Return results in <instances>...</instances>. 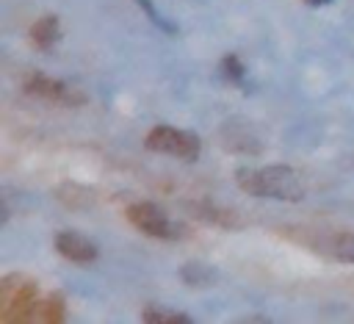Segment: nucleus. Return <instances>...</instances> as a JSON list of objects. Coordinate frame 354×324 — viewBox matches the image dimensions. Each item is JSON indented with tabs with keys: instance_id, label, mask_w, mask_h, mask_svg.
Instances as JSON below:
<instances>
[{
	"instance_id": "obj_4",
	"label": "nucleus",
	"mask_w": 354,
	"mask_h": 324,
	"mask_svg": "<svg viewBox=\"0 0 354 324\" xmlns=\"http://www.w3.org/2000/svg\"><path fill=\"white\" fill-rule=\"evenodd\" d=\"M147 150L163 152V155L180 158V161H196L199 152H202V141H199V136H194V133H188V130H177V127L160 125V127L149 130V136H147Z\"/></svg>"
},
{
	"instance_id": "obj_1",
	"label": "nucleus",
	"mask_w": 354,
	"mask_h": 324,
	"mask_svg": "<svg viewBox=\"0 0 354 324\" xmlns=\"http://www.w3.org/2000/svg\"><path fill=\"white\" fill-rule=\"evenodd\" d=\"M235 180L252 197H266V199H279V202H299L304 197V186L288 163H268L260 169H238Z\"/></svg>"
},
{
	"instance_id": "obj_7",
	"label": "nucleus",
	"mask_w": 354,
	"mask_h": 324,
	"mask_svg": "<svg viewBox=\"0 0 354 324\" xmlns=\"http://www.w3.org/2000/svg\"><path fill=\"white\" fill-rule=\"evenodd\" d=\"M318 249L337 263H354V233H337L326 244H318Z\"/></svg>"
},
{
	"instance_id": "obj_6",
	"label": "nucleus",
	"mask_w": 354,
	"mask_h": 324,
	"mask_svg": "<svg viewBox=\"0 0 354 324\" xmlns=\"http://www.w3.org/2000/svg\"><path fill=\"white\" fill-rule=\"evenodd\" d=\"M55 249H58V255H64L66 260L83 263V266H86V263H94L97 255H100L97 244H94L91 238L75 233V230H61V233L55 235Z\"/></svg>"
},
{
	"instance_id": "obj_5",
	"label": "nucleus",
	"mask_w": 354,
	"mask_h": 324,
	"mask_svg": "<svg viewBox=\"0 0 354 324\" xmlns=\"http://www.w3.org/2000/svg\"><path fill=\"white\" fill-rule=\"evenodd\" d=\"M25 91L39 97V100H47L53 105H86L88 97L86 91H80L77 86L66 83V80H58V78H50V75H41V72H33L25 78Z\"/></svg>"
},
{
	"instance_id": "obj_10",
	"label": "nucleus",
	"mask_w": 354,
	"mask_h": 324,
	"mask_svg": "<svg viewBox=\"0 0 354 324\" xmlns=\"http://www.w3.org/2000/svg\"><path fill=\"white\" fill-rule=\"evenodd\" d=\"M144 321H149V324H191V316L177 313V310H163V307H147Z\"/></svg>"
},
{
	"instance_id": "obj_12",
	"label": "nucleus",
	"mask_w": 354,
	"mask_h": 324,
	"mask_svg": "<svg viewBox=\"0 0 354 324\" xmlns=\"http://www.w3.org/2000/svg\"><path fill=\"white\" fill-rule=\"evenodd\" d=\"M136 3H138V8L147 14V19H149L155 28H160V30H163V33H169V36H177V25H174V22H169V19L158 11V6H155L152 0H136Z\"/></svg>"
},
{
	"instance_id": "obj_2",
	"label": "nucleus",
	"mask_w": 354,
	"mask_h": 324,
	"mask_svg": "<svg viewBox=\"0 0 354 324\" xmlns=\"http://www.w3.org/2000/svg\"><path fill=\"white\" fill-rule=\"evenodd\" d=\"M39 288L28 274H8L0 282V321H28L39 313Z\"/></svg>"
},
{
	"instance_id": "obj_3",
	"label": "nucleus",
	"mask_w": 354,
	"mask_h": 324,
	"mask_svg": "<svg viewBox=\"0 0 354 324\" xmlns=\"http://www.w3.org/2000/svg\"><path fill=\"white\" fill-rule=\"evenodd\" d=\"M127 219L147 235L152 238H163V241H180L185 238V224H180L177 219H171L160 205L155 202H136L127 208Z\"/></svg>"
},
{
	"instance_id": "obj_11",
	"label": "nucleus",
	"mask_w": 354,
	"mask_h": 324,
	"mask_svg": "<svg viewBox=\"0 0 354 324\" xmlns=\"http://www.w3.org/2000/svg\"><path fill=\"white\" fill-rule=\"evenodd\" d=\"M39 316H41L44 321H64V316H66L64 296H61V294H50L47 299H41V305H39Z\"/></svg>"
},
{
	"instance_id": "obj_13",
	"label": "nucleus",
	"mask_w": 354,
	"mask_h": 324,
	"mask_svg": "<svg viewBox=\"0 0 354 324\" xmlns=\"http://www.w3.org/2000/svg\"><path fill=\"white\" fill-rule=\"evenodd\" d=\"M221 72H224V75H230V80H232V83L243 86V66L238 64V58H235V55H227V58H224Z\"/></svg>"
},
{
	"instance_id": "obj_8",
	"label": "nucleus",
	"mask_w": 354,
	"mask_h": 324,
	"mask_svg": "<svg viewBox=\"0 0 354 324\" xmlns=\"http://www.w3.org/2000/svg\"><path fill=\"white\" fill-rule=\"evenodd\" d=\"M30 39H33V44H36V47L50 50V47L61 39V25H58V19H55L53 14H47V17H41V19H36V22H33V28H30Z\"/></svg>"
},
{
	"instance_id": "obj_9",
	"label": "nucleus",
	"mask_w": 354,
	"mask_h": 324,
	"mask_svg": "<svg viewBox=\"0 0 354 324\" xmlns=\"http://www.w3.org/2000/svg\"><path fill=\"white\" fill-rule=\"evenodd\" d=\"M180 277L185 285H196V288H207V285L218 282V271L207 263H185L180 269Z\"/></svg>"
}]
</instances>
